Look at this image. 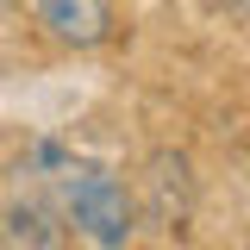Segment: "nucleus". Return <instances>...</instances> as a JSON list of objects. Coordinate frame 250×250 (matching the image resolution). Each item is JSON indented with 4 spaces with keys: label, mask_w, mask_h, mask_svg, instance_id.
Segmentation results:
<instances>
[{
    "label": "nucleus",
    "mask_w": 250,
    "mask_h": 250,
    "mask_svg": "<svg viewBox=\"0 0 250 250\" xmlns=\"http://www.w3.org/2000/svg\"><path fill=\"white\" fill-rule=\"evenodd\" d=\"M62 213L94 250H125L131 231H138V207H131L125 182L100 163H69L62 169Z\"/></svg>",
    "instance_id": "obj_1"
},
{
    "label": "nucleus",
    "mask_w": 250,
    "mask_h": 250,
    "mask_svg": "<svg viewBox=\"0 0 250 250\" xmlns=\"http://www.w3.org/2000/svg\"><path fill=\"white\" fill-rule=\"evenodd\" d=\"M38 13V25L50 31L57 44H75V50H94L113 38V6L106 0H25Z\"/></svg>",
    "instance_id": "obj_2"
},
{
    "label": "nucleus",
    "mask_w": 250,
    "mask_h": 250,
    "mask_svg": "<svg viewBox=\"0 0 250 250\" xmlns=\"http://www.w3.org/2000/svg\"><path fill=\"white\" fill-rule=\"evenodd\" d=\"M144 194H150V219L156 225H188V213H194V169H188L182 150H156L150 163H144Z\"/></svg>",
    "instance_id": "obj_3"
},
{
    "label": "nucleus",
    "mask_w": 250,
    "mask_h": 250,
    "mask_svg": "<svg viewBox=\"0 0 250 250\" xmlns=\"http://www.w3.org/2000/svg\"><path fill=\"white\" fill-rule=\"evenodd\" d=\"M0 250H62V225L44 200H13L0 213Z\"/></svg>",
    "instance_id": "obj_4"
},
{
    "label": "nucleus",
    "mask_w": 250,
    "mask_h": 250,
    "mask_svg": "<svg viewBox=\"0 0 250 250\" xmlns=\"http://www.w3.org/2000/svg\"><path fill=\"white\" fill-rule=\"evenodd\" d=\"M244 250H250V238H244Z\"/></svg>",
    "instance_id": "obj_5"
}]
</instances>
